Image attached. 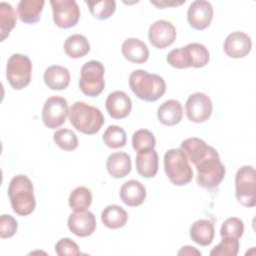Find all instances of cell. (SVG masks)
Returning <instances> with one entry per match:
<instances>
[{"label": "cell", "instance_id": "cell-1", "mask_svg": "<svg viewBox=\"0 0 256 256\" xmlns=\"http://www.w3.org/2000/svg\"><path fill=\"white\" fill-rule=\"evenodd\" d=\"M128 82L136 97L146 102H155L166 92V83L161 76L142 69L131 72Z\"/></svg>", "mask_w": 256, "mask_h": 256}, {"label": "cell", "instance_id": "cell-2", "mask_svg": "<svg viewBox=\"0 0 256 256\" xmlns=\"http://www.w3.org/2000/svg\"><path fill=\"white\" fill-rule=\"evenodd\" d=\"M8 196L12 209L17 215L28 216L35 210L33 183L26 175H16L10 180Z\"/></svg>", "mask_w": 256, "mask_h": 256}, {"label": "cell", "instance_id": "cell-3", "mask_svg": "<svg viewBox=\"0 0 256 256\" xmlns=\"http://www.w3.org/2000/svg\"><path fill=\"white\" fill-rule=\"evenodd\" d=\"M69 120L77 131L87 135L98 133L105 122L100 109L83 101L72 104L69 110Z\"/></svg>", "mask_w": 256, "mask_h": 256}, {"label": "cell", "instance_id": "cell-4", "mask_svg": "<svg viewBox=\"0 0 256 256\" xmlns=\"http://www.w3.org/2000/svg\"><path fill=\"white\" fill-rule=\"evenodd\" d=\"M194 166L197 170L196 182L204 189L212 190L217 188L225 177V166L221 162L217 150L213 147Z\"/></svg>", "mask_w": 256, "mask_h": 256}, {"label": "cell", "instance_id": "cell-5", "mask_svg": "<svg viewBox=\"0 0 256 256\" xmlns=\"http://www.w3.org/2000/svg\"><path fill=\"white\" fill-rule=\"evenodd\" d=\"M168 64L177 69L189 67L201 68L208 64L210 54L208 49L200 43H189L184 47L171 50L166 58Z\"/></svg>", "mask_w": 256, "mask_h": 256}, {"label": "cell", "instance_id": "cell-6", "mask_svg": "<svg viewBox=\"0 0 256 256\" xmlns=\"http://www.w3.org/2000/svg\"><path fill=\"white\" fill-rule=\"evenodd\" d=\"M164 171L170 182L176 186L188 184L194 176L189 160L181 149H169L165 153Z\"/></svg>", "mask_w": 256, "mask_h": 256}, {"label": "cell", "instance_id": "cell-7", "mask_svg": "<svg viewBox=\"0 0 256 256\" xmlns=\"http://www.w3.org/2000/svg\"><path fill=\"white\" fill-rule=\"evenodd\" d=\"M104 65L97 60L86 62L80 71L79 88L83 94L89 97H97L105 87Z\"/></svg>", "mask_w": 256, "mask_h": 256}, {"label": "cell", "instance_id": "cell-8", "mask_svg": "<svg viewBox=\"0 0 256 256\" xmlns=\"http://www.w3.org/2000/svg\"><path fill=\"white\" fill-rule=\"evenodd\" d=\"M235 196L242 206L252 208L256 205V176L253 166L244 165L237 170Z\"/></svg>", "mask_w": 256, "mask_h": 256}, {"label": "cell", "instance_id": "cell-9", "mask_svg": "<svg viewBox=\"0 0 256 256\" xmlns=\"http://www.w3.org/2000/svg\"><path fill=\"white\" fill-rule=\"evenodd\" d=\"M32 75V62L26 55L12 54L6 65V78L15 90H21L29 85Z\"/></svg>", "mask_w": 256, "mask_h": 256}, {"label": "cell", "instance_id": "cell-10", "mask_svg": "<svg viewBox=\"0 0 256 256\" xmlns=\"http://www.w3.org/2000/svg\"><path fill=\"white\" fill-rule=\"evenodd\" d=\"M68 102L60 96L49 97L42 108V121L50 129H56L65 123L69 114Z\"/></svg>", "mask_w": 256, "mask_h": 256}, {"label": "cell", "instance_id": "cell-11", "mask_svg": "<svg viewBox=\"0 0 256 256\" xmlns=\"http://www.w3.org/2000/svg\"><path fill=\"white\" fill-rule=\"evenodd\" d=\"M53 21L59 28L74 27L80 19V9L74 0H51Z\"/></svg>", "mask_w": 256, "mask_h": 256}, {"label": "cell", "instance_id": "cell-12", "mask_svg": "<svg viewBox=\"0 0 256 256\" xmlns=\"http://www.w3.org/2000/svg\"><path fill=\"white\" fill-rule=\"evenodd\" d=\"M187 118L194 123H203L212 115L213 103L211 98L202 92L191 94L185 103Z\"/></svg>", "mask_w": 256, "mask_h": 256}, {"label": "cell", "instance_id": "cell-13", "mask_svg": "<svg viewBox=\"0 0 256 256\" xmlns=\"http://www.w3.org/2000/svg\"><path fill=\"white\" fill-rule=\"evenodd\" d=\"M176 36V28L167 20H157L149 27L148 38L155 48L164 49L172 45Z\"/></svg>", "mask_w": 256, "mask_h": 256}, {"label": "cell", "instance_id": "cell-14", "mask_svg": "<svg viewBox=\"0 0 256 256\" xmlns=\"http://www.w3.org/2000/svg\"><path fill=\"white\" fill-rule=\"evenodd\" d=\"M213 13V7L210 2L196 0L190 4L187 10V20L193 29L201 31L211 24Z\"/></svg>", "mask_w": 256, "mask_h": 256}, {"label": "cell", "instance_id": "cell-15", "mask_svg": "<svg viewBox=\"0 0 256 256\" xmlns=\"http://www.w3.org/2000/svg\"><path fill=\"white\" fill-rule=\"evenodd\" d=\"M252 49V41L249 35L241 31L230 33L223 44L225 54L231 58H243L247 56Z\"/></svg>", "mask_w": 256, "mask_h": 256}, {"label": "cell", "instance_id": "cell-16", "mask_svg": "<svg viewBox=\"0 0 256 256\" xmlns=\"http://www.w3.org/2000/svg\"><path fill=\"white\" fill-rule=\"evenodd\" d=\"M67 225L69 230L78 237H87L93 234L96 229V219L92 212L78 211L71 213Z\"/></svg>", "mask_w": 256, "mask_h": 256}, {"label": "cell", "instance_id": "cell-17", "mask_svg": "<svg viewBox=\"0 0 256 256\" xmlns=\"http://www.w3.org/2000/svg\"><path fill=\"white\" fill-rule=\"evenodd\" d=\"M105 107L113 119H123L127 117L132 110V101L123 91L111 92L105 101Z\"/></svg>", "mask_w": 256, "mask_h": 256}, {"label": "cell", "instance_id": "cell-18", "mask_svg": "<svg viewBox=\"0 0 256 256\" xmlns=\"http://www.w3.org/2000/svg\"><path fill=\"white\" fill-rule=\"evenodd\" d=\"M120 198L124 204L130 207L141 205L146 199V188L138 180H128L120 188Z\"/></svg>", "mask_w": 256, "mask_h": 256}, {"label": "cell", "instance_id": "cell-19", "mask_svg": "<svg viewBox=\"0 0 256 256\" xmlns=\"http://www.w3.org/2000/svg\"><path fill=\"white\" fill-rule=\"evenodd\" d=\"M135 163L139 175L144 178H152L157 174L159 168L158 153L155 149L137 152Z\"/></svg>", "mask_w": 256, "mask_h": 256}, {"label": "cell", "instance_id": "cell-20", "mask_svg": "<svg viewBox=\"0 0 256 256\" xmlns=\"http://www.w3.org/2000/svg\"><path fill=\"white\" fill-rule=\"evenodd\" d=\"M121 52L129 62L142 64L149 58V50L146 44L138 38L126 39L121 47Z\"/></svg>", "mask_w": 256, "mask_h": 256}, {"label": "cell", "instance_id": "cell-21", "mask_svg": "<svg viewBox=\"0 0 256 256\" xmlns=\"http://www.w3.org/2000/svg\"><path fill=\"white\" fill-rule=\"evenodd\" d=\"M157 117L161 124L174 126L180 123L183 118V107L178 100H166L158 107Z\"/></svg>", "mask_w": 256, "mask_h": 256}, {"label": "cell", "instance_id": "cell-22", "mask_svg": "<svg viewBox=\"0 0 256 256\" xmlns=\"http://www.w3.org/2000/svg\"><path fill=\"white\" fill-rule=\"evenodd\" d=\"M46 86L52 90H64L70 84L71 76L69 70L60 65L49 66L43 75Z\"/></svg>", "mask_w": 256, "mask_h": 256}, {"label": "cell", "instance_id": "cell-23", "mask_svg": "<svg viewBox=\"0 0 256 256\" xmlns=\"http://www.w3.org/2000/svg\"><path fill=\"white\" fill-rule=\"evenodd\" d=\"M106 168L113 178H123L131 171V158L125 152L112 153L107 159Z\"/></svg>", "mask_w": 256, "mask_h": 256}, {"label": "cell", "instance_id": "cell-24", "mask_svg": "<svg viewBox=\"0 0 256 256\" xmlns=\"http://www.w3.org/2000/svg\"><path fill=\"white\" fill-rule=\"evenodd\" d=\"M45 1L43 0H21L17 5V15L26 24L39 22Z\"/></svg>", "mask_w": 256, "mask_h": 256}, {"label": "cell", "instance_id": "cell-25", "mask_svg": "<svg viewBox=\"0 0 256 256\" xmlns=\"http://www.w3.org/2000/svg\"><path fill=\"white\" fill-rule=\"evenodd\" d=\"M190 238L201 246H208L215 236L214 224L208 219H199L190 227Z\"/></svg>", "mask_w": 256, "mask_h": 256}, {"label": "cell", "instance_id": "cell-26", "mask_svg": "<svg viewBox=\"0 0 256 256\" xmlns=\"http://www.w3.org/2000/svg\"><path fill=\"white\" fill-rule=\"evenodd\" d=\"M211 147L204 140L197 137L187 138L180 144V149L194 165L208 154Z\"/></svg>", "mask_w": 256, "mask_h": 256}, {"label": "cell", "instance_id": "cell-27", "mask_svg": "<svg viewBox=\"0 0 256 256\" xmlns=\"http://www.w3.org/2000/svg\"><path fill=\"white\" fill-rule=\"evenodd\" d=\"M101 220L107 228L119 229L126 225L128 221V213L119 205H108L101 213Z\"/></svg>", "mask_w": 256, "mask_h": 256}, {"label": "cell", "instance_id": "cell-28", "mask_svg": "<svg viewBox=\"0 0 256 256\" xmlns=\"http://www.w3.org/2000/svg\"><path fill=\"white\" fill-rule=\"evenodd\" d=\"M63 49L67 56L73 59H77L84 57L89 53L90 44L84 35L73 34L65 40Z\"/></svg>", "mask_w": 256, "mask_h": 256}, {"label": "cell", "instance_id": "cell-29", "mask_svg": "<svg viewBox=\"0 0 256 256\" xmlns=\"http://www.w3.org/2000/svg\"><path fill=\"white\" fill-rule=\"evenodd\" d=\"M17 21V16L14 8L6 2L0 3V33L1 41H4L14 29Z\"/></svg>", "mask_w": 256, "mask_h": 256}, {"label": "cell", "instance_id": "cell-30", "mask_svg": "<svg viewBox=\"0 0 256 256\" xmlns=\"http://www.w3.org/2000/svg\"><path fill=\"white\" fill-rule=\"evenodd\" d=\"M69 206L74 212L85 211L92 203L91 191L85 186H78L69 195Z\"/></svg>", "mask_w": 256, "mask_h": 256}, {"label": "cell", "instance_id": "cell-31", "mask_svg": "<svg viewBox=\"0 0 256 256\" xmlns=\"http://www.w3.org/2000/svg\"><path fill=\"white\" fill-rule=\"evenodd\" d=\"M104 144L112 149L122 148L126 145L127 136L124 129L117 125H110L106 128L102 136Z\"/></svg>", "mask_w": 256, "mask_h": 256}, {"label": "cell", "instance_id": "cell-32", "mask_svg": "<svg viewBox=\"0 0 256 256\" xmlns=\"http://www.w3.org/2000/svg\"><path fill=\"white\" fill-rule=\"evenodd\" d=\"M86 4L93 17L99 20L108 19L116 10V2L114 0L86 1Z\"/></svg>", "mask_w": 256, "mask_h": 256}, {"label": "cell", "instance_id": "cell-33", "mask_svg": "<svg viewBox=\"0 0 256 256\" xmlns=\"http://www.w3.org/2000/svg\"><path fill=\"white\" fill-rule=\"evenodd\" d=\"M55 144L64 151H73L78 147V138L76 134L67 128L56 130L53 134Z\"/></svg>", "mask_w": 256, "mask_h": 256}, {"label": "cell", "instance_id": "cell-34", "mask_svg": "<svg viewBox=\"0 0 256 256\" xmlns=\"http://www.w3.org/2000/svg\"><path fill=\"white\" fill-rule=\"evenodd\" d=\"M156 139L152 132L147 129H139L132 135V146L136 152L154 149Z\"/></svg>", "mask_w": 256, "mask_h": 256}, {"label": "cell", "instance_id": "cell-35", "mask_svg": "<svg viewBox=\"0 0 256 256\" xmlns=\"http://www.w3.org/2000/svg\"><path fill=\"white\" fill-rule=\"evenodd\" d=\"M244 232V223L240 218L237 217H230L227 218L221 225L220 228V236L221 238L224 237H231L239 239Z\"/></svg>", "mask_w": 256, "mask_h": 256}, {"label": "cell", "instance_id": "cell-36", "mask_svg": "<svg viewBox=\"0 0 256 256\" xmlns=\"http://www.w3.org/2000/svg\"><path fill=\"white\" fill-rule=\"evenodd\" d=\"M239 240L237 238L224 237L210 252L211 256H236L239 251Z\"/></svg>", "mask_w": 256, "mask_h": 256}, {"label": "cell", "instance_id": "cell-37", "mask_svg": "<svg viewBox=\"0 0 256 256\" xmlns=\"http://www.w3.org/2000/svg\"><path fill=\"white\" fill-rule=\"evenodd\" d=\"M55 252L59 256H74L81 254L78 245L70 238H62L55 244Z\"/></svg>", "mask_w": 256, "mask_h": 256}, {"label": "cell", "instance_id": "cell-38", "mask_svg": "<svg viewBox=\"0 0 256 256\" xmlns=\"http://www.w3.org/2000/svg\"><path fill=\"white\" fill-rule=\"evenodd\" d=\"M18 228V223L16 219L7 214H3L0 217V237L2 239L11 238L15 235Z\"/></svg>", "mask_w": 256, "mask_h": 256}, {"label": "cell", "instance_id": "cell-39", "mask_svg": "<svg viewBox=\"0 0 256 256\" xmlns=\"http://www.w3.org/2000/svg\"><path fill=\"white\" fill-rule=\"evenodd\" d=\"M150 3L154 6H156L159 9H164L167 7H175V6H180L185 3V0L182 1H177V0H160V1H150Z\"/></svg>", "mask_w": 256, "mask_h": 256}, {"label": "cell", "instance_id": "cell-40", "mask_svg": "<svg viewBox=\"0 0 256 256\" xmlns=\"http://www.w3.org/2000/svg\"><path fill=\"white\" fill-rule=\"evenodd\" d=\"M178 255H201V252L193 247V246H190V245H186V246H183L178 252H177Z\"/></svg>", "mask_w": 256, "mask_h": 256}]
</instances>
